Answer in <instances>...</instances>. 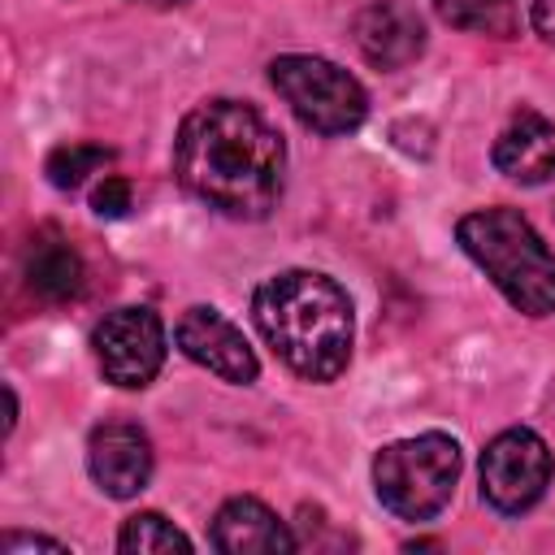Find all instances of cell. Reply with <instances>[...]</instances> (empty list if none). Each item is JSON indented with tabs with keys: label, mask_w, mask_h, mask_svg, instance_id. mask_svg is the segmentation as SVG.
Returning a JSON list of instances; mask_svg holds the SVG:
<instances>
[{
	"label": "cell",
	"mask_w": 555,
	"mask_h": 555,
	"mask_svg": "<svg viewBox=\"0 0 555 555\" xmlns=\"http://www.w3.org/2000/svg\"><path fill=\"white\" fill-rule=\"evenodd\" d=\"M286 147L278 130L238 100H208L186 113L173 139L178 182L208 208L256 221L269 217L282 195Z\"/></svg>",
	"instance_id": "cell-1"
},
{
	"label": "cell",
	"mask_w": 555,
	"mask_h": 555,
	"mask_svg": "<svg viewBox=\"0 0 555 555\" xmlns=\"http://www.w3.org/2000/svg\"><path fill=\"white\" fill-rule=\"evenodd\" d=\"M251 317L278 360L308 382H334L351 360V304L325 273L286 269L264 278L251 295Z\"/></svg>",
	"instance_id": "cell-2"
},
{
	"label": "cell",
	"mask_w": 555,
	"mask_h": 555,
	"mask_svg": "<svg viewBox=\"0 0 555 555\" xmlns=\"http://www.w3.org/2000/svg\"><path fill=\"white\" fill-rule=\"evenodd\" d=\"M460 247L486 269L512 308L529 317L555 312V256L542 234L512 208H481L460 217Z\"/></svg>",
	"instance_id": "cell-3"
},
{
	"label": "cell",
	"mask_w": 555,
	"mask_h": 555,
	"mask_svg": "<svg viewBox=\"0 0 555 555\" xmlns=\"http://www.w3.org/2000/svg\"><path fill=\"white\" fill-rule=\"evenodd\" d=\"M455 477H460V447L447 434H421V438L390 442L373 460L377 499L403 520L438 516L451 503Z\"/></svg>",
	"instance_id": "cell-4"
},
{
	"label": "cell",
	"mask_w": 555,
	"mask_h": 555,
	"mask_svg": "<svg viewBox=\"0 0 555 555\" xmlns=\"http://www.w3.org/2000/svg\"><path fill=\"white\" fill-rule=\"evenodd\" d=\"M269 82L295 108V117L304 126H312L317 134H347L369 113L364 87L347 69H338L334 61H321V56H299V52L278 56L269 65Z\"/></svg>",
	"instance_id": "cell-5"
},
{
	"label": "cell",
	"mask_w": 555,
	"mask_h": 555,
	"mask_svg": "<svg viewBox=\"0 0 555 555\" xmlns=\"http://www.w3.org/2000/svg\"><path fill=\"white\" fill-rule=\"evenodd\" d=\"M91 347L113 386L139 390L165 364V325L152 308H117L95 325Z\"/></svg>",
	"instance_id": "cell-6"
},
{
	"label": "cell",
	"mask_w": 555,
	"mask_h": 555,
	"mask_svg": "<svg viewBox=\"0 0 555 555\" xmlns=\"http://www.w3.org/2000/svg\"><path fill=\"white\" fill-rule=\"evenodd\" d=\"M551 481V451L533 429H503L481 451V494L490 507L516 516L542 499Z\"/></svg>",
	"instance_id": "cell-7"
},
{
	"label": "cell",
	"mask_w": 555,
	"mask_h": 555,
	"mask_svg": "<svg viewBox=\"0 0 555 555\" xmlns=\"http://www.w3.org/2000/svg\"><path fill=\"white\" fill-rule=\"evenodd\" d=\"M173 338H178V347L195 364H204L221 382L247 386L256 377V369H260L256 356H251V347H247V338L238 334V325H230L217 308H186L182 321H178V330H173Z\"/></svg>",
	"instance_id": "cell-8"
},
{
	"label": "cell",
	"mask_w": 555,
	"mask_h": 555,
	"mask_svg": "<svg viewBox=\"0 0 555 555\" xmlns=\"http://www.w3.org/2000/svg\"><path fill=\"white\" fill-rule=\"evenodd\" d=\"M87 464H91V477L100 481L104 494L113 499H130L147 486L152 477V442L139 425H126V421H108L91 434V447H87Z\"/></svg>",
	"instance_id": "cell-9"
},
{
	"label": "cell",
	"mask_w": 555,
	"mask_h": 555,
	"mask_svg": "<svg viewBox=\"0 0 555 555\" xmlns=\"http://www.w3.org/2000/svg\"><path fill=\"white\" fill-rule=\"evenodd\" d=\"M356 48L364 52L369 65L377 69H403L408 61L421 56L425 48V26L408 4L395 0H373L356 17Z\"/></svg>",
	"instance_id": "cell-10"
},
{
	"label": "cell",
	"mask_w": 555,
	"mask_h": 555,
	"mask_svg": "<svg viewBox=\"0 0 555 555\" xmlns=\"http://www.w3.org/2000/svg\"><path fill=\"white\" fill-rule=\"evenodd\" d=\"M494 165H499V173H507L512 182H525V186L555 178V126L542 113L520 108L494 139Z\"/></svg>",
	"instance_id": "cell-11"
},
{
	"label": "cell",
	"mask_w": 555,
	"mask_h": 555,
	"mask_svg": "<svg viewBox=\"0 0 555 555\" xmlns=\"http://www.w3.org/2000/svg\"><path fill=\"white\" fill-rule=\"evenodd\" d=\"M212 546L230 555H278L295 551V533L260 503V499H230L212 520Z\"/></svg>",
	"instance_id": "cell-12"
},
{
	"label": "cell",
	"mask_w": 555,
	"mask_h": 555,
	"mask_svg": "<svg viewBox=\"0 0 555 555\" xmlns=\"http://www.w3.org/2000/svg\"><path fill=\"white\" fill-rule=\"evenodd\" d=\"M26 282L39 299L65 304L82 291V260L61 234L43 230V234H35V243L26 251Z\"/></svg>",
	"instance_id": "cell-13"
},
{
	"label": "cell",
	"mask_w": 555,
	"mask_h": 555,
	"mask_svg": "<svg viewBox=\"0 0 555 555\" xmlns=\"http://www.w3.org/2000/svg\"><path fill=\"white\" fill-rule=\"evenodd\" d=\"M438 17L468 35L512 39L516 35V0H434Z\"/></svg>",
	"instance_id": "cell-14"
},
{
	"label": "cell",
	"mask_w": 555,
	"mask_h": 555,
	"mask_svg": "<svg viewBox=\"0 0 555 555\" xmlns=\"http://www.w3.org/2000/svg\"><path fill=\"white\" fill-rule=\"evenodd\" d=\"M117 546L130 555H152V551H191V538L182 529H173V520H165L160 512H139L121 525Z\"/></svg>",
	"instance_id": "cell-15"
},
{
	"label": "cell",
	"mask_w": 555,
	"mask_h": 555,
	"mask_svg": "<svg viewBox=\"0 0 555 555\" xmlns=\"http://www.w3.org/2000/svg\"><path fill=\"white\" fill-rule=\"evenodd\" d=\"M113 160V152L108 147H100V143H61L52 156H48V178H52V186H82L87 182V173H95V169H104Z\"/></svg>",
	"instance_id": "cell-16"
},
{
	"label": "cell",
	"mask_w": 555,
	"mask_h": 555,
	"mask_svg": "<svg viewBox=\"0 0 555 555\" xmlns=\"http://www.w3.org/2000/svg\"><path fill=\"white\" fill-rule=\"evenodd\" d=\"M91 208H95L100 217H121V212L130 208V182H126L121 173H108V178L91 191Z\"/></svg>",
	"instance_id": "cell-17"
},
{
	"label": "cell",
	"mask_w": 555,
	"mask_h": 555,
	"mask_svg": "<svg viewBox=\"0 0 555 555\" xmlns=\"http://www.w3.org/2000/svg\"><path fill=\"white\" fill-rule=\"evenodd\" d=\"M0 551H4V555H17V551H56V555H61L65 542H52V538H39V533H35V538H30V533H4V538H0Z\"/></svg>",
	"instance_id": "cell-18"
},
{
	"label": "cell",
	"mask_w": 555,
	"mask_h": 555,
	"mask_svg": "<svg viewBox=\"0 0 555 555\" xmlns=\"http://www.w3.org/2000/svg\"><path fill=\"white\" fill-rule=\"evenodd\" d=\"M529 22H533V30H538L546 43H555V0H533Z\"/></svg>",
	"instance_id": "cell-19"
},
{
	"label": "cell",
	"mask_w": 555,
	"mask_h": 555,
	"mask_svg": "<svg viewBox=\"0 0 555 555\" xmlns=\"http://www.w3.org/2000/svg\"><path fill=\"white\" fill-rule=\"evenodd\" d=\"M143 4H156V9H169V4H186V0H143Z\"/></svg>",
	"instance_id": "cell-20"
}]
</instances>
